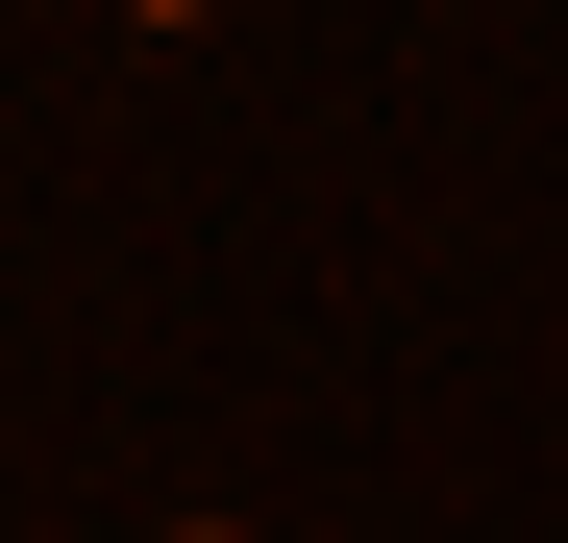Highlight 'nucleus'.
<instances>
[{
  "instance_id": "obj_1",
  "label": "nucleus",
  "mask_w": 568,
  "mask_h": 543,
  "mask_svg": "<svg viewBox=\"0 0 568 543\" xmlns=\"http://www.w3.org/2000/svg\"><path fill=\"white\" fill-rule=\"evenodd\" d=\"M173 543H223V519H173Z\"/></svg>"
}]
</instances>
